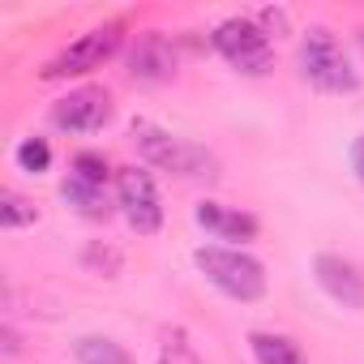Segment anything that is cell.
<instances>
[{"mask_svg": "<svg viewBox=\"0 0 364 364\" xmlns=\"http://www.w3.org/2000/svg\"><path fill=\"white\" fill-rule=\"evenodd\" d=\"M0 338H5V355H18V334H14V326L0 330Z\"/></svg>", "mask_w": 364, "mask_h": 364, "instance_id": "21", "label": "cell"}, {"mask_svg": "<svg viewBox=\"0 0 364 364\" xmlns=\"http://www.w3.org/2000/svg\"><path fill=\"white\" fill-rule=\"evenodd\" d=\"M198 270L206 274V283H215L228 300H240V304H253L266 296V270L257 257L240 253V249H228V245H202L193 253Z\"/></svg>", "mask_w": 364, "mask_h": 364, "instance_id": "1", "label": "cell"}, {"mask_svg": "<svg viewBox=\"0 0 364 364\" xmlns=\"http://www.w3.org/2000/svg\"><path fill=\"white\" fill-rule=\"evenodd\" d=\"M159 360H163V364H202L185 330H167V334H163V351H159Z\"/></svg>", "mask_w": 364, "mask_h": 364, "instance_id": "16", "label": "cell"}, {"mask_svg": "<svg viewBox=\"0 0 364 364\" xmlns=\"http://www.w3.org/2000/svg\"><path fill=\"white\" fill-rule=\"evenodd\" d=\"M300 73L309 86L326 90V95H351L360 86V73L351 69L343 43L326 31V26H309L300 39Z\"/></svg>", "mask_w": 364, "mask_h": 364, "instance_id": "2", "label": "cell"}, {"mask_svg": "<svg viewBox=\"0 0 364 364\" xmlns=\"http://www.w3.org/2000/svg\"><path fill=\"white\" fill-rule=\"evenodd\" d=\"M313 274L321 283V291L343 304V309H364V274L355 262L338 257V253H317L313 257Z\"/></svg>", "mask_w": 364, "mask_h": 364, "instance_id": "7", "label": "cell"}, {"mask_svg": "<svg viewBox=\"0 0 364 364\" xmlns=\"http://www.w3.org/2000/svg\"><path fill=\"white\" fill-rule=\"evenodd\" d=\"M215 48H219V56L232 69H240L249 77H262L274 65V43H270V35L253 18H228V22H219L215 26Z\"/></svg>", "mask_w": 364, "mask_h": 364, "instance_id": "3", "label": "cell"}, {"mask_svg": "<svg viewBox=\"0 0 364 364\" xmlns=\"http://www.w3.org/2000/svg\"><path fill=\"white\" fill-rule=\"evenodd\" d=\"M351 171H355V180L364 185V133L351 141Z\"/></svg>", "mask_w": 364, "mask_h": 364, "instance_id": "20", "label": "cell"}, {"mask_svg": "<svg viewBox=\"0 0 364 364\" xmlns=\"http://www.w3.org/2000/svg\"><path fill=\"white\" fill-rule=\"evenodd\" d=\"M193 219L215 236V240H253L257 236V219L253 215H240V210H228L219 202H202L193 210Z\"/></svg>", "mask_w": 364, "mask_h": 364, "instance_id": "10", "label": "cell"}, {"mask_svg": "<svg viewBox=\"0 0 364 364\" xmlns=\"http://www.w3.org/2000/svg\"><path fill=\"white\" fill-rule=\"evenodd\" d=\"M14 159H18V167H22L26 176H39V171H48V163H52V146H48L43 137H22L18 150H14Z\"/></svg>", "mask_w": 364, "mask_h": 364, "instance_id": "14", "label": "cell"}, {"mask_svg": "<svg viewBox=\"0 0 364 364\" xmlns=\"http://www.w3.org/2000/svg\"><path fill=\"white\" fill-rule=\"evenodd\" d=\"M355 39H360V52H364V26H360V31H355Z\"/></svg>", "mask_w": 364, "mask_h": 364, "instance_id": "22", "label": "cell"}, {"mask_svg": "<svg viewBox=\"0 0 364 364\" xmlns=\"http://www.w3.org/2000/svg\"><path fill=\"white\" fill-rule=\"evenodd\" d=\"M116 206L137 236H154L163 228V202L154 189V176L146 167H120L116 176Z\"/></svg>", "mask_w": 364, "mask_h": 364, "instance_id": "4", "label": "cell"}, {"mask_svg": "<svg viewBox=\"0 0 364 364\" xmlns=\"http://www.w3.org/2000/svg\"><path fill=\"white\" fill-rule=\"evenodd\" d=\"M129 73H133L137 82H167V77L176 73V56H171L167 39L154 35V31H146V35L133 43V52H129Z\"/></svg>", "mask_w": 364, "mask_h": 364, "instance_id": "8", "label": "cell"}, {"mask_svg": "<svg viewBox=\"0 0 364 364\" xmlns=\"http://www.w3.org/2000/svg\"><path fill=\"white\" fill-rule=\"evenodd\" d=\"M82 262H86L90 270H99L103 279H116V274H120V253H116V249H107V245H99V240H95V245H86Z\"/></svg>", "mask_w": 364, "mask_h": 364, "instance_id": "17", "label": "cell"}, {"mask_svg": "<svg viewBox=\"0 0 364 364\" xmlns=\"http://www.w3.org/2000/svg\"><path fill=\"white\" fill-rule=\"evenodd\" d=\"M73 176L95 180V185H107V159L103 154H77L73 159Z\"/></svg>", "mask_w": 364, "mask_h": 364, "instance_id": "18", "label": "cell"}, {"mask_svg": "<svg viewBox=\"0 0 364 364\" xmlns=\"http://www.w3.org/2000/svg\"><path fill=\"white\" fill-rule=\"evenodd\" d=\"M129 133H133V141H137V150H141L146 163H154V167H171V171L185 167V146H180L167 129H159L154 120H133Z\"/></svg>", "mask_w": 364, "mask_h": 364, "instance_id": "9", "label": "cell"}, {"mask_svg": "<svg viewBox=\"0 0 364 364\" xmlns=\"http://www.w3.org/2000/svg\"><path fill=\"white\" fill-rule=\"evenodd\" d=\"M116 52H120V26L116 22L95 26V31L77 35L65 52H56L43 65V77H82L90 69H103V60H112Z\"/></svg>", "mask_w": 364, "mask_h": 364, "instance_id": "5", "label": "cell"}, {"mask_svg": "<svg viewBox=\"0 0 364 364\" xmlns=\"http://www.w3.org/2000/svg\"><path fill=\"white\" fill-rule=\"evenodd\" d=\"M35 219H39V210H35L26 198L0 193V228H26V223H35Z\"/></svg>", "mask_w": 364, "mask_h": 364, "instance_id": "15", "label": "cell"}, {"mask_svg": "<svg viewBox=\"0 0 364 364\" xmlns=\"http://www.w3.org/2000/svg\"><path fill=\"white\" fill-rule=\"evenodd\" d=\"M60 198H65L77 215H86V219H107V215H112V206H107V189H103V185H95V180L73 176V171L65 176Z\"/></svg>", "mask_w": 364, "mask_h": 364, "instance_id": "11", "label": "cell"}, {"mask_svg": "<svg viewBox=\"0 0 364 364\" xmlns=\"http://www.w3.org/2000/svg\"><path fill=\"white\" fill-rule=\"evenodd\" d=\"M73 355H77V364H133V355H129L116 338H107V334H86V338H77Z\"/></svg>", "mask_w": 364, "mask_h": 364, "instance_id": "13", "label": "cell"}, {"mask_svg": "<svg viewBox=\"0 0 364 364\" xmlns=\"http://www.w3.org/2000/svg\"><path fill=\"white\" fill-rule=\"evenodd\" d=\"M107 120H112V95L103 86H82L52 103V124L60 133H95Z\"/></svg>", "mask_w": 364, "mask_h": 364, "instance_id": "6", "label": "cell"}, {"mask_svg": "<svg viewBox=\"0 0 364 364\" xmlns=\"http://www.w3.org/2000/svg\"><path fill=\"white\" fill-rule=\"evenodd\" d=\"M249 347H253V360H257V364H304L300 347H296L287 334L257 330V334H249Z\"/></svg>", "mask_w": 364, "mask_h": 364, "instance_id": "12", "label": "cell"}, {"mask_svg": "<svg viewBox=\"0 0 364 364\" xmlns=\"http://www.w3.org/2000/svg\"><path fill=\"white\" fill-rule=\"evenodd\" d=\"M253 22H257L266 35H287V14H283V9H257Z\"/></svg>", "mask_w": 364, "mask_h": 364, "instance_id": "19", "label": "cell"}]
</instances>
